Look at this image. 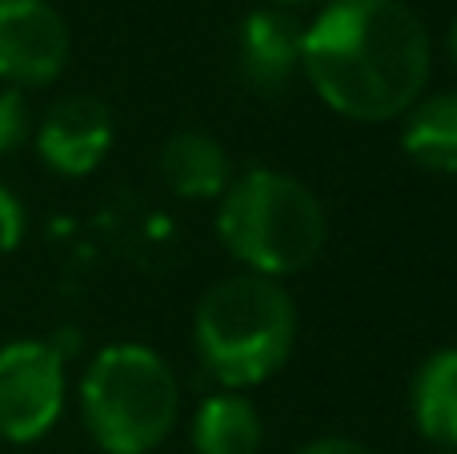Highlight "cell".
Returning a JSON list of instances; mask_svg holds the SVG:
<instances>
[{"instance_id": "6da1fadb", "label": "cell", "mask_w": 457, "mask_h": 454, "mask_svg": "<svg viewBox=\"0 0 457 454\" xmlns=\"http://www.w3.org/2000/svg\"><path fill=\"white\" fill-rule=\"evenodd\" d=\"M429 32L405 0H329L301 40V72L325 109L397 121L426 97Z\"/></svg>"}, {"instance_id": "7a4b0ae2", "label": "cell", "mask_w": 457, "mask_h": 454, "mask_svg": "<svg viewBox=\"0 0 457 454\" xmlns=\"http://www.w3.org/2000/svg\"><path fill=\"white\" fill-rule=\"evenodd\" d=\"M297 346V302L277 278L233 273L201 294L193 350L217 386L241 394L273 378Z\"/></svg>"}, {"instance_id": "3957f363", "label": "cell", "mask_w": 457, "mask_h": 454, "mask_svg": "<svg viewBox=\"0 0 457 454\" xmlns=\"http://www.w3.org/2000/svg\"><path fill=\"white\" fill-rule=\"evenodd\" d=\"M325 209L305 181L277 169H245L217 198V238L245 273L289 278L321 257Z\"/></svg>"}, {"instance_id": "277c9868", "label": "cell", "mask_w": 457, "mask_h": 454, "mask_svg": "<svg viewBox=\"0 0 457 454\" xmlns=\"http://www.w3.org/2000/svg\"><path fill=\"white\" fill-rule=\"evenodd\" d=\"M181 386L165 354L141 342L104 346L80 378V418L104 454H149L173 434Z\"/></svg>"}, {"instance_id": "5b68a950", "label": "cell", "mask_w": 457, "mask_h": 454, "mask_svg": "<svg viewBox=\"0 0 457 454\" xmlns=\"http://www.w3.org/2000/svg\"><path fill=\"white\" fill-rule=\"evenodd\" d=\"M64 362L45 338H16L0 346V439L37 442L64 410Z\"/></svg>"}, {"instance_id": "8992f818", "label": "cell", "mask_w": 457, "mask_h": 454, "mask_svg": "<svg viewBox=\"0 0 457 454\" xmlns=\"http://www.w3.org/2000/svg\"><path fill=\"white\" fill-rule=\"evenodd\" d=\"M69 24L53 0H0V80L45 88L69 64Z\"/></svg>"}, {"instance_id": "52a82bcc", "label": "cell", "mask_w": 457, "mask_h": 454, "mask_svg": "<svg viewBox=\"0 0 457 454\" xmlns=\"http://www.w3.org/2000/svg\"><path fill=\"white\" fill-rule=\"evenodd\" d=\"M112 109L93 93L61 97L32 125V145L45 169L61 177H88L112 149Z\"/></svg>"}, {"instance_id": "ba28073f", "label": "cell", "mask_w": 457, "mask_h": 454, "mask_svg": "<svg viewBox=\"0 0 457 454\" xmlns=\"http://www.w3.org/2000/svg\"><path fill=\"white\" fill-rule=\"evenodd\" d=\"M305 24L285 8H257L237 29V64L257 93H281L301 72Z\"/></svg>"}, {"instance_id": "9c48e42d", "label": "cell", "mask_w": 457, "mask_h": 454, "mask_svg": "<svg viewBox=\"0 0 457 454\" xmlns=\"http://www.w3.org/2000/svg\"><path fill=\"white\" fill-rule=\"evenodd\" d=\"M161 181L185 201H217L233 181V161L217 137L181 129L161 145Z\"/></svg>"}, {"instance_id": "30bf717a", "label": "cell", "mask_w": 457, "mask_h": 454, "mask_svg": "<svg viewBox=\"0 0 457 454\" xmlns=\"http://www.w3.org/2000/svg\"><path fill=\"white\" fill-rule=\"evenodd\" d=\"M410 415L434 450H457V346L434 350L410 386Z\"/></svg>"}, {"instance_id": "8fae6325", "label": "cell", "mask_w": 457, "mask_h": 454, "mask_svg": "<svg viewBox=\"0 0 457 454\" xmlns=\"http://www.w3.org/2000/svg\"><path fill=\"white\" fill-rule=\"evenodd\" d=\"M265 442V423L245 394H209L193 418V450L197 454H257Z\"/></svg>"}, {"instance_id": "7c38bea8", "label": "cell", "mask_w": 457, "mask_h": 454, "mask_svg": "<svg viewBox=\"0 0 457 454\" xmlns=\"http://www.w3.org/2000/svg\"><path fill=\"white\" fill-rule=\"evenodd\" d=\"M402 149L429 173L457 177V88L421 97L402 129Z\"/></svg>"}, {"instance_id": "4fadbf2b", "label": "cell", "mask_w": 457, "mask_h": 454, "mask_svg": "<svg viewBox=\"0 0 457 454\" xmlns=\"http://www.w3.org/2000/svg\"><path fill=\"white\" fill-rule=\"evenodd\" d=\"M32 109L21 88H0V157H12L32 141Z\"/></svg>"}, {"instance_id": "5bb4252c", "label": "cell", "mask_w": 457, "mask_h": 454, "mask_svg": "<svg viewBox=\"0 0 457 454\" xmlns=\"http://www.w3.org/2000/svg\"><path fill=\"white\" fill-rule=\"evenodd\" d=\"M24 206L8 185H0V257L12 254L16 246L24 241Z\"/></svg>"}, {"instance_id": "9a60e30c", "label": "cell", "mask_w": 457, "mask_h": 454, "mask_svg": "<svg viewBox=\"0 0 457 454\" xmlns=\"http://www.w3.org/2000/svg\"><path fill=\"white\" fill-rule=\"evenodd\" d=\"M293 454H373L365 442L357 439H341V434H329V439H313L305 447H297Z\"/></svg>"}, {"instance_id": "2e32d148", "label": "cell", "mask_w": 457, "mask_h": 454, "mask_svg": "<svg viewBox=\"0 0 457 454\" xmlns=\"http://www.w3.org/2000/svg\"><path fill=\"white\" fill-rule=\"evenodd\" d=\"M45 342L53 346L56 358L69 362V358H77V354H80V346H85V334H80V330H72V326H61L56 334H48Z\"/></svg>"}, {"instance_id": "e0dca14e", "label": "cell", "mask_w": 457, "mask_h": 454, "mask_svg": "<svg viewBox=\"0 0 457 454\" xmlns=\"http://www.w3.org/2000/svg\"><path fill=\"white\" fill-rule=\"evenodd\" d=\"M450 56H453V64H457V21L450 24Z\"/></svg>"}, {"instance_id": "ac0fdd59", "label": "cell", "mask_w": 457, "mask_h": 454, "mask_svg": "<svg viewBox=\"0 0 457 454\" xmlns=\"http://www.w3.org/2000/svg\"><path fill=\"white\" fill-rule=\"evenodd\" d=\"M277 4H305V0H277Z\"/></svg>"}, {"instance_id": "d6986e66", "label": "cell", "mask_w": 457, "mask_h": 454, "mask_svg": "<svg viewBox=\"0 0 457 454\" xmlns=\"http://www.w3.org/2000/svg\"><path fill=\"white\" fill-rule=\"evenodd\" d=\"M434 454H457V450H434Z\"/></svg>"}]
</instances>
